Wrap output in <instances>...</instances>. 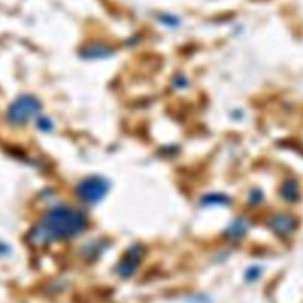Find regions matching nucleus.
I'll list each match as a JSON object with an SVG mask.
<instances>
[{"label": "nucleus", "instance_id": "nucleus-1", "mask_svg": "<svg viewBox=\"0 0 303 303\" xmlns=\"http://www.w3.org/2000/svg\"><path fill=\"white\" fill-rule=\"evenodd\" d=\"M87 226V217L80 210L70 206H56L47 212L38 228V238L65 240L80 234Z\"/></svg>", "mask_w": 303, "mask_h": 303}, {"label": "nucleus", "instance_id": "nucleus-2", "mask_svg": "<svg viewBox=\"0 0 303 303\" xmlns=\"http://www.w3.org/2000/svg\"><path fill=\"white\" fill-rule=\"evenodd\" d=\"M39 110L41 104L37 98L30 95L21 96L8 108L7 120L13 126H24L38 114Z\"/></svg>", "mask_w": 303, "mask_h": 303}, {"label": "nucleus", "instance_id": "nucleus-3", "mask_svg": "<svg viewBox=\"0 0 303 303\" xmlns=\"http://www.w3.org/2000/svg\"><path fill=\"white\" fill-rule=\"evenodd\" d=\"M109 189L108 181L100 177H92L81 181L76 188V194L82 202L95 204L106 197Z\"/></svg>", "mask_w": 303, "mask_h": 303}, {"label": "nucleus", "instance_id": "nucleus-4", "mask_svg": "<svg viewBox=\"0 0 303 303\" xmlns=\"http://www.w3.org/2000/svg\"><path fill=\"white\" fill-rule=\"evenodd\" d=\"M144 254H146V250L141 245H133L132 248H129L117 264V268H116L117 274L123 279L133 276L138 270L141 260L143 259Z\"/></svg>", "mask_w": 303, "mask_h": 303}, {"label": "nucleus", "instance_id": "nucleus-5", "mask_svg": "<svg viewBox=\"0 0 303 303\" xmlns=\"http://www.w3.org/2000/svg\"><path fill=\"white\" fill-rule=\"evenodd\" d=\"M296 222L293 217L285 213H280L273 217L270 220L271 230L276 232L277 234L290 233L295 229Z\"/></svg>", "mask_w": 303, "mask_h": 303}, {"label": "nucleus", "instance_id": "nucleus-6", "mask_svg": "<svg viewBox=\"0 0 303 303\" xmlns=\"http://www.w3.org/2000/svg\"><path fill=\"white\" fill-rule=\"evenodd\" d=\"M249 230V223L244 218H238L234 220L226 230V237L232 240L243 238Z\"/></svg>", "mask_w": 303, "mask_h": 303}, {"label": "nucleus", "instance_id": "nucleus-7", "mask_svg": "<svg viewBox=\"0 0 303 303\" xmlns=\"http://www.w3.org/2000/svg\"><path fill=\"white\" fill-rule=\"evenodd\" d=\"M281 193H282V197L284 198L287 202H290V203L296 202V200L300 198L299 185H297L296 181L288 180L287 183L282 186Z\"/></svg>", "mask_w": 303, "mask_h": 303}, {"label": "nucleus", "instance_id": "nucleus-8", "mask_svg": "<svg viewBox=\"0 0 303 303\" xmlns=\"http://www.w3.org/2000/svg\"><path fill=\"white\" fill-rule=\"evenodd\" d=\"M110 50L103 47H88L84 49V56L88 58H97L104 57L110 55Z\"/></svg>", "mask_w": 303, "mask_h": 303}, {"label": "nucleus", "instance_id": "nucleus-9", "mask_svg": "<svg viewBox=\"0 0 303 303\" xmlns=\"http://www.w3.org/2000/svg\"><path fill=\"white\" fill-rule=\"evenodd\" d=\"M229 199L225 197V195L222 194H210L208 197L204 198L203 204L205 205H216V204H228Z\"/></svg>", "mask_w": 303, "mask_h": 303}, {"label": "nucleus", "instance_id": "nucleus-10", "mask_svg": "<svg viewBox=\"0 0 303 303\" xmlns=\"http://www.w3.org/2000/svg\"><path fill=\"white\" fill-rule=\"evenodd\" d=\"M260 200H262V193H260L259 191H255L251 193V199H250L251 203L256 204V203H259Z\"/></svg>", "mask_w": 303, "mask_h": 303}]
</instances>
